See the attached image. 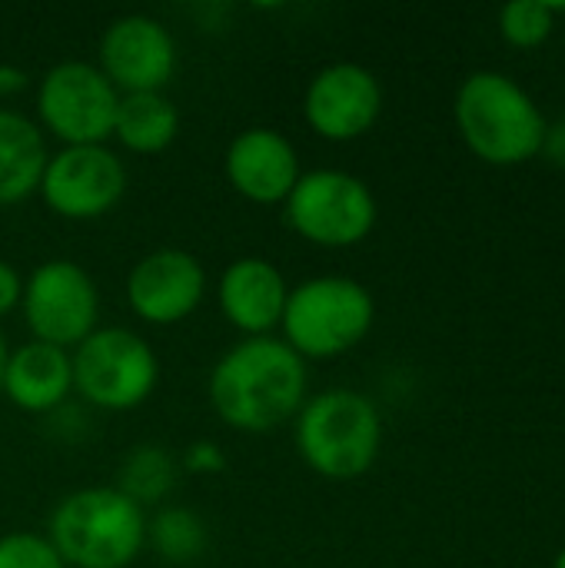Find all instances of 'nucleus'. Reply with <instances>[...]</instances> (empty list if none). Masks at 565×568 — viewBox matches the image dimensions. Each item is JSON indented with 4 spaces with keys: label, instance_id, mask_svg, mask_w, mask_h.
I'll return each mask as SVG.
<instances>
[{
    "label": "nucleus",
    "instance_id": "f257e3e1",
    "mask_svg": "<svg viewBox=\"0 0 565 568\" xmlns=\"http://www.w3.org/2000/svg\"><path fill=\"white\" fill-rule=\"evenodd\" d=\"M306 396V363L280 336H253L233 343L206 376L210 409L223 426L246 436L290 426Z\"/></svg>",
    "mask_w": 565,
    "mask_h": 568
},
{
    "label": "nucleus",
    "instance_id": "f03ea898",
    "mask_svg": "<svg viewBox=\"0 0 565 568\" xmlns=\"http://www.w3.org/2000/svg\"><path fill=\"white\" fill-rule=\"evenodd\" d=\"M67 568H130L147 549V509L117 486L67 493L43 532Z\"/></svg>",
    "mask_w": 565,
    "mask_h": 568
},
{
    "label": "nucleus",
    "instance_id": "7ed1b4c3",
    "mask_svg": "<svg viewBox=\"0 0 565 568\" xmlns=\"http://www.w3.org/2000/svg\"><path fill=\"white\" fill-rule=\"evenodd\" d=\"M293 443L310 473L326 483H353L380 459L383 416L370 396L333 386L306 396L293 419Z\"/></svg>",
    "mask_w": 565,
    "mask_h": 568
},
{
    "label": "nucleus",
    "instance_id": "20e7f679",
    "mask_svg": "<svg viewBox=\"0 0 565 568\" xmlns=\"http://www.w3.org/2000/svg\"><path fill=\"white\" fill-rule=\"evenodd\" d=\"M456 126L466 146L496 166L533 160L549 133L533 97L496 70H480L463 80L456 93Z\"/></svg>",
    "mask_w": 565,
    "mask_h": 568
},
{
    "label": "nucleus",
    "instance_id": "39448f33",
    "mask_svg": "<svg viewBox=\"0 0 565 568\" xmlns=\"http://www.w3.org/2000/svg\"><path fill=\"white\" fill-rule=\"evenodd\" d=\"M376 323L373 293L340 273L310 276L290 286L280 339L306 359H340L356 349Z\"/></svg>",
    "mask_w": 565,
    "mask_h": 568
},
{
    "label": "nucleus",
    "instance_id": "423d86ee",
    "mask_svg": "<svg viewBox=\"0 0 565 568\" xmlns=\"http://www.w3.org/2000/svg\"><path fill=\"white\" fill-rule=\"evenodd\" d=\"M73 393L103 413L140 409L160 386V356L130 326H97L70 349Z\"/></svg>",
    "mask_w": 565,
    "mask_h": 568
},
{
    "label": "nucleus",
    "instance_id": "0eeeda50",
    "mask_svg": "<svg viewBox=\"0 0 565 568\" xmlns=\"http://www.w3.org/2000/svg\"><path fill=\"white\" fill-rule=\"evenodd\" d=\"M283 216L300 240L323 250H350L376 230L380 206L366 180L346 170L320 166L303 170L283 203Z\"/></svg>",
    "mask_w": 565,
    "mask_h": 568
},
{
    "label": "nucleus",
    "instance_id": "6e6552de",
    "mask_svg": "<svg viewBox=\"0 0 565 568\" xmlns=\"http://www.w3.org/2000/svg\"><path fill=\"white\" fill-rule=\"evenodd\" d=\"M120 93L100 73L97 63L87 60H60L53 63L33 90L37 126L43 136L50 133L60 146H93L113 136Z\"/></svg>",
    "mask_w": 565,
    "mask_h": 568
},
{
    "label": "nucleus",
    "instance_id": "1a4fd4ad",
    "mask_svg": "<svg viewBox=\"0 0 565 568\" xmlns=\"http://www.w3.org/2000/svg\"><path fill=\"white\" fill-rule=\"evenodd\" d=\"M20 316L30 339L70 353L100 326V290L77 260L53 256L23 276Z\"/></svg>",
    "mask_w": 565,
    "mask_h": 568
},
{
    "label": "nucleus",
    "instance_id": "9d476101",
    "mask_svg": "<svg viewBox=\"0 0 565 568\" xmlns=\"http://www.w3.org/2000/svg\"><path fill=\"white\" fill-rule=\"evenodd\" d=\"M127 183V163L107 143L60 146L47 156L37 196L53 216L70 223H90L120 206Z\"/></svg>",
    "mask_w": 565,
    "mask_h": 568
},
{
    "label": "nucleus",
    "instance_id": "9b49d317",
    "mask_svg": "<svg viewBox=\"0 0 565 568\" xmlns=\"http://www.w3.org/2000/svg\"><path fill=\"white\" fill-rule=\"evenodd\" d=\"M176 60L180 50L170 27L150 13H123L110 20L97 43V67L117 93H167Z\"/></svg>",
    "mask_w": 565,
    "mask_h": 568
},
{
    "label": "nucleus",
    "instance_id": "f8f14e48",
    "mask_svg": "<svg viewBox=\"0 0 565 568\" xmlns=\"http://www.w3.org/2000/svg\"><path fill=\"white\" fill-rule=\"evenodd\" d=\"M383 113V87L363 63L336 60L316 70L303 90L306 126L330 143H353L366 136Z\"/></svg>",
    "mask_w": 565,
    "mask_h": 568
},
{
    "label": "nucleus",
    "instance_id": "ddd939ff",
    "mask_svg": "<svg viewBox=\"0 0 565 568\" xmlns=\"http://www.w3.org/2000/svg\"><path fill=\"white\" fill-rule=\"evenodd\" d=\"M130 313L147 326H180L206 300V266L180 246L140 256L123 283Z\"/></svg>",
    "mask_w": 565,
    "mask_h": 568
},
{
    "label": "nucleus",
    "instance_id": "4468645a",
    "mask_svg": "<svg viewBox=\"0 0 565 568\" xmlns=\"http://www.w3.org/2000/svg\"><path fill=\"white\" fill-rule=\"evenodd\" d=\"M223 176L253 206H283L303 176L296 143L276 126L240 130L223 153Z\"/></svg>",
    "mask_w": 565,
    "mask_h": 568
},
{
    "label": "nucleus",
    "instance_id": "2eb2a0df",
    "mask_svg": "<svg viewBox=\"0 0 565 568\" xmlns=\"http://www.w3.org/2000/svg\"><path fill=\"white\" fill-rule=\"evenodd\" d=\"M290 283L266 256H240L223 266L216 280V303L223 320L243 336H273L283 323Z\"/></svg>",
    "mask_w": 565,
    "mask_h": 568
},
{
    "label": "nucleus",
    "instance_id": "dca6fc26",
    "mask_svg": "<svg viewBox=\"0 0 565 568\" xmlns=\"http://www.w3.org/2000/svg\"><path fill=\"white\" fill-rule=\"evenodd\" d=\"M73 393L70 353L27 339L23 346H10L7 373H3V399L27 416L60 413Z\"/></svg>",
    "mask_w": 565,
    "mask_h": 568
},
{
    "label": "nucleus",
    "instance_id": "f3484780",
    "mask_svg": "<svg viewBox=\"0 0 565 568\" xmlns=\"http://www.w3.org/2000/svg\"><path fill=\"white\" fill-rule=\"evenodd\" d=\"M47 156L50 150L37 120L0 106V206H17L37 193Z\"/></svg>",
    "mask_w": 565,
    "mask_h": 568
},
{
    "label": "nucleus",
    "instance_id": "a211bd4d",
    "mask_svg": "<svg viewBox=\"0 0 565 568\" xmlns=\"http://www.w3.org/2000/svg\"><path fill=\"white\" fill-rule=\"evenodd\" d=\"M180 136V110L167 93H120L113 116V140L137 153L157 156Z\"/></svg>",
    "mask_w": 565,
    "mask_h": 568
},
{
    "label": "nucleus",
    "instance_id": "6ab92c4d",
    "mask_svg": "<svg viewBox=\"0 0 565 568\" xmlns=\"http://www.w3.org/2000/svg\"><path fill=\"white\" fill-rule=\"evenodd\" d=\"M210 546V529L200 513L186 506H160L147 516V549L167 566H190L203 559Z\"/></svg>",
    "mask_w": 565,
    "mask_h": 568
},
{
    "label": "nucleus",
    "instance_id": "aec40b11",
    "mask_svg": "<svg viewBox=\"0 0 565 568\" xmlns=\"http://www.w3.org/2000/svg\"><path fill=\"white\" fill-rule=\"evenodd\" d=\"M180 476V463L170 449L163 446H133L127 459L120 463V483L117 489L127 493L137 506H160Z\"/></svg>",
    "mask_w": 565,
    "mask_h": 568
},
{
    "label": "nucleus",
    "instance_id": "412c9836",
    "mask_svg": "<svg viewBox=\"0 0 565 568\" xmlns=\"http://www.w3.org/2000/svg\"><path fill=\"white\" fill-rule=\"evenodd\" d=\"M553 27H556L553 10L549 3H539V0H516L500 10V33L506 37V43L523 47V50L539 47L553 33Z\"/></svg>",
    "mask_w": 565,
    "mask_h": 568
},
{
    "label": "nucleus",
    "instance_id": "4be33fe9",
    "mask_svg": "<svg viewBox=\"0 0 565 568\" xmlns=\"http://www.w3.org/2000/svg\"><path fill=\"white\" fill-rule=\"evenodd\" d=\"M0 568H67L53 542L40 532H7L0 536Z\"/></svg>",
    "mask_w": 565,
    "mask_h": 568
},
{
    "label": "nucleus",
    "instance_id": "5701e85b",
    "mask_svg": "<svg viewBox=\"0 0 565 568\" xmlns=\"http://www.w3.org/2000/svg\"><path fill=\"white\" fill-rule=\"evenodd\" d=\"M176 463H180L183 473L200 476V479H210V476L226 473V453H223L220 443H213V439H193V443L180 453Z\"/></svg>",
    "mask_w": 565,
    "mask_h": 568
},
{
    "label": "nucleus",
    "instance_id": "b1692460",
    "mask_svg": "<svg viewBox=\"0 0 565 568\" xmlns=\"http://www.w3.org/2000/svg\"><path fill=\"white\" fill-rule=\"evenodd\" d=\"M20 293H23V276L10 260H0V320L20 310Z\"/></svg>",
    "mask_w": 565,
    "mask_h": 568
},
{
    "label": "nucleus",
    "instance_id": "393cba45",
    "mask_svg": "<svg viewBox=\"0 0 565 568\" xmlns=\"http://www.w3.org/2000/svg\"><path fill=\"white\" fill-rule=\"evenodd\" d=\"M30 87L27 70L13 67V63H0V100H13L17 93H23Z\"/></svg>",
    "mask_w": 565,
    "mask_h": 568
},
{
    "label": "nucleus",
    "instance_id": "a878e982",
    "mask_svg": "<svg viewBox=\"0 0 565 568\" xmlns=\"http://www.w3.org/2000/svg\"><path fill=\"white\" fill-rule=\"evenodd\" d=\"M7 359H10V343L0 329V399H3V373H7Z\"/></svg>",
    "mask_w": 565,
    "mask_h": 568
},
{
    "label": "nucleus",
    "instance_id": "bb28decb",
    "mask_svg": "<svg viewBox=\"0 0 565 568\" xmlns=\"http://www.w3.org/2000/svg\"><path fill=\"white\" fill-rule=\"evenodd\" d=\"M553 568H565V549L556 556V562H553Z\"/></svg>",
    "mask_w": 565,
    "mask_h": 568
}]
</instances>
